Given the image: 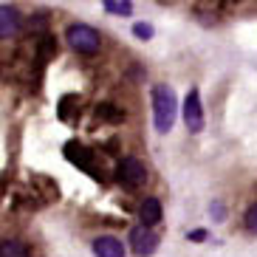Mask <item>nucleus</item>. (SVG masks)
<instances>
[{"instance_id": "1", "label": "nucleus", "mask_w": 257, "mask_h": 257, "mask_svg": "<svg viewBox=\"0 0 257 257\" xmlns=\"http://www.w3.org/2000/svg\"><path fill=\"white\" fill-rule=\"evenodd\" d=\"M178 116V99H175L170 85H156L153 88V124L161 136L170 133Z\"/></svg>"}, {"instance_id": "2", "label": "nucleus", "mask_w": 257, "mask_h": 257, "mask_svg": "<svg viewBox=\"0 0 257 257\" xmlns=\"http://www.w3.org/2000/svg\"><path fill=\"white\" fill-rule=\"evenodd\" d=\"M65 40H68V46L79 54H96L99 46H102V37H99V31L93 26H85V23H74L68 26L65 31Z\"/></svg>"}, {"instance_id": "3", "label": "nucleus", "mask_w": 257, "mask_h": 257, "mask_svg": "<svg viewBox=\"0 0 257 257\" xmlns=\"http://www.w3.org/2000/svg\"><path fill=\"white\" fill-rule=\"evenodd\" d=\"M116 178H119L124 187L139 189V187H144V184H147V167H144L142 159L127 156V159H121L119 167H116Z\"/></svg>"}, {"instance_id": "4", "label": "nucleus", "mask_w": 257, "mask_h": 257, "mask_svg": "<svg viewBox=\"0 0 257 257\" xmlns=\"http://www.w3.org/2000/svg\"><path fill=\"white\" fill-rule=\"evenodd\" d=\"M184 124H187L189 133H201L204 130V105H201L198 88H192L187 93V99H184Z\"/></svg>"}, {"instance_id": "5", "label": "nucleus", "mask_w": 257, "mask_h": 257, "mask_svg": "<svg viewBox=\"0 0 257 257\" xmlns=\"http://www.w3.org/2000/svg\"><path fill=\"white\" fill-rule=\"evenodd\" d=\"M130 249L136 251L139 257H150L153 251L159 249V234L139 223V226L130 229Z\"/></svg>"}, {"instance_id": "6", "label": "nucleus", "mask_w": 257, "mask_h": 257, "mask_svg": "<svg viewBox=\"0 0 257 257\" xmlns=\"http://www.w3.org/2000/svg\"><path fill=\"white\" fill-rule=\"evenodd\" d=\"M20 26H23V17L15 6H0V40L15 37Z\"/></svg>"}, {"instance_id": "7", "label": "nucleus", "mask_w": 257, "mask_h": 257, "mask_svg": "<svg viewBox=\"0 0 257 257\" xmlns=\"http://www.w3.org/2000/svg\"><path fill=\"white\" fill-rule=\"evenodd\" d=\"M161 218H164V206H161L159 198H144L142 206H139V220H142V226H156V223H161Z\"/></svg>"}, {"instance_id": "8", "label": "nucleus", "mask_w": 257, "mask_h": 257, "mask_svg": "<svg viewBox=\"0 0 257 257\" xmlns=\"http://www.w3.org/2000/svg\"><path fill=\"white\" fill-rule=\"evenodd\" d=\"M93 254L96 257H124V243L113 234H102L93 240Z\"/></svg>"}, {"instance_id": "9", "label": "nucleus", "mask_w": 257, "mask_h": 257, "mask_svg": "<svg viewBox=\"0 0 257 257\" xmlns=\"http://www.w3.org/2000/svg\"><path fill=\"white\" fill-rule=\"evenodd\" d=\"M62 153H65V159L68 161H74L79 170H85V173H93L99 178V173H96V167H93V161H88V150H85L82 144H76V142H71V144H65L62 147Z\"/></svg>"}, {"instance_id": "10", "label": "nucleus", "mask_w": 257, "mask_h": 257, "mask_svg": "<svg viewBox=\"0 0 257 257\" xmlns=\"http://www.w3.org/2000/svg\"><path fill=\"white\" fill-rule=\"evenodd\" d=\"M96 116L102 121H113V124H119L121 119H124V110L116 105H110V102H102V105H96Z\"/></svg>"}, {"instance_id": "11", "label": "nucleus", "mask_w": 257, "mask_h": 257, "mask_svg": "<svg viewBox=\"0 0 257 257\" xmlns=\"http://www.w3.org/2000/svg\"><path fill=\"white\" fill-rule=\"evenodd\" d=\"M0 257H29V249H26L20 240H0Z\"/></svg>"}, {"instance_id": "12", "label": "nucleus", "mask_w": 257, "mask_h": 257, "mask_svg": "<svg viewBox=\"0 0 257 257\" xmlns=\"http://www.w3.org/2000/svg\"><path fill=\"white\" fill-rule=\"evenodd\" d=\"M105 12H110V15H119V17H127L130 12H133V6H130L127 0H107V3H105Z\"/></svg>"}, {"instance_id": "13", "label": "nucleus", "mask_w": 257, "mask_h": 257, "mask_svg": "<svg viewBox=\"0 0 257 257\" xmlns=\"http://www.w3.org/2000/svg\"><path fill=\"white\" fill-rule=\"evenodd\" d=\"M243 223H246V229H249L251 234H257V204H251L249 209H246V218H243Z\"/></svg>"}, {"instance_id": "14", "label": "nucleus", "mask_w": 257, "mask_h": 257, "mask_svg": "<svg viewBox=\"0 0 257 257\" xmlns=\"http://www.w3.org/2000/svg\"><path fill=\"white\" fill-rule=\"evenodd\" d=\"M133 37L150 40V37H153V26H150V23H136V26H133Z\"/></svg>"}, {"instance_id": "15", "label": "nucleus", "mask_w": 257, "mask_h": 257, "mask_svg": "<svg viewBox=\"0 0 257 257\" xmlns=\"http://www.w3.org/2000/svg\"><path fill=\"white\" fill-rule=\"evenodd\" d=\"M187 237H189L192 243H201V240H206V229H195V232H189Z\"/></svg>"}, {"instance_id": "16", "label": "nucleus", "mask_w": 257, "mask_h": 257, "mask_svg": "<svg viewBox=\"0 0 257 257\" xmlns=\"http://www.w3.org/2000/svg\"><path fill=\"white\" fill-rule=\"evenodd\" d=\"M212 218L215 220H223V215H226V212H223V204H212Z\"/></svg>"}]
</instances>
